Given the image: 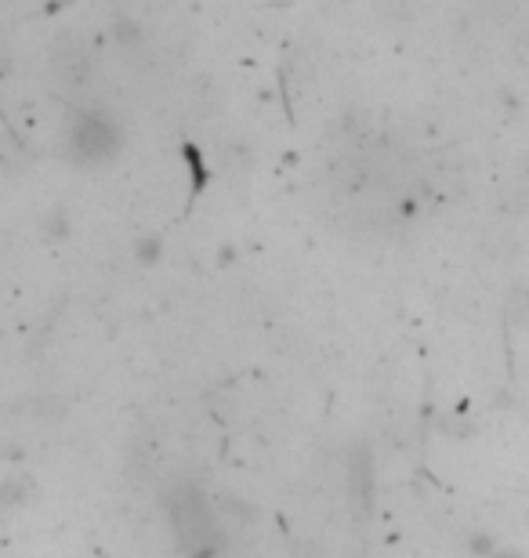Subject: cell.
I'll list each match as a JSON object with an SVG mask.
<instances>
[{
	"label": "cell",
	"instance_id": "1",
	"mask_svg": "<svg viewBox=\"0 0 529 558\" xmlns=\"http://www.w3.org/2000/svg\"><path fill=\"white\" fill-rule=\"evenodd\" d=\"M171 526L178 533V544H182V548L193 558H211L214 551H218V544H221L218 522H214L207 497L200 494L196 486L175 489V497H171Z\"/></svg>",
	"mask_w": 529,
	"mask_h": 558
}]
</instances>
